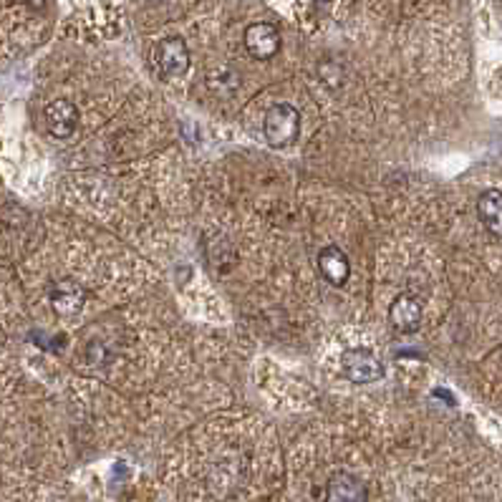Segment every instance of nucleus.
Segmentation results:
<instances>
[{"label": "nucleus", "instance_id": "11", "mask_svg": "<svg viewBox=\"0 0 502 502\" xmlns=\"http://www.w3.org/2000/svg\"><path fill=\"white\" fill-rule=\"evenodd\" d=\"M208 86H210L212 94L227 96L233 94L235 89L240 86V76H237V71L233 69L210 71V73H208Z\"/></svg>", "mask_w": 502, "mask_h": 502}, {"label": "nucleus", "instance_id": "8", "mask_svg": "<svg viewBox=\"0 0 502 502\" xmlns=\"http://www.w3.org/2000/svg\"><path fill=\"white\" fill-rule=\"evenodd\" d=\"M389 321L399 333H414L421 326V304L414 295L401 293L389 305Z\"/></svg>", "mask_w": 502, "mask_h": 502}, {"label": "nucleus", "instance_id": "10", "mask_svg": "<svg viewBox=\"0 0 502 502\" xmlns=\"http://www.w3.org/2000/svg\"><path fill=\"white\" fill-rule=\"evenodd\" d=\"M478 215L482 225L495 237L502 240V192L500 189H485L478 198Z\"/></svg>", "mask_w": 502, "mask_h": 502}, {"label": "nucleus", "instance_id": "7", "mask_svg": "<svg viewBox=\"0 0 502 502\" xmlns=\"http://www.w3.org/2000/svg\"><path fill=\"white\" fill-rule=\"evenodd\" d=\"M323 502H369V490L351 472H333L326 482Z\"/></svg>", "mask_w": 502, "mask_h": 502}, {"label": "nucleus", "instance_id": "3", "mask_svg": "<svg viewBox=\"0 0 502 502\" xmlns=\"http://www.w3.org/2000/svg\"><path fill=\"white\" fill-rule=\"evenodd\" d=\"M341 369L353 384H374L384 379V363L369 349H346L341 353Z\"/></svg>", "mask_w": 502, "mask_h": 502}, {"label": "nucleus", "instance_id": "9", "mask_svg": "<svg viewBox=\"0 0 502 502\" xmlns=\"http://www.w3.org/2000/svg\"><path fill=\"white\" fill-rule=\"evenodd\" d=\"M315 263H318L321 275H323L331 285H343V283L349 281V275H351L349 257L343 256V250H341V247L326 246L321 253H318Z\"/></svg>", "mask_w": 502, "mask_h": 502}, {"label": "nucleus", "instance_id": "13", "mask_svg": "<svg viewBox=\"0 0 502 502\" xmlns=\"http://www.w3.org/2000/svg\"><path fill=\"white\" fill-rule=\"evenodd\" d=\"M154 3H162V0H154Z\"/></svg>", "mask_w": 502, "mask_h": 502}, {"label": "nucleus", "instance_id": "2", "mask_svg": "<svg viewBox=\"0 0 502 502\" xmlns=\"http://www.w3.org/2000/svg\"><path fill=\"white\" fill-rule=\"evenodd\" d=\"M154 63L162 79H179L189 71V48L185 38L179 35H167L154 46Z\"/></svg>", "mask_w": 502, "mask_h": 502}, {"label": "nucleus", "instance_id": "1", "mask_svg": "<svg viewBox=\"0 0 502 502\" xmlns=\"http://www.w3.org/2000/svg\"><path fill=\"white\" fill-rule=\"evenodd\" d=\"M263 134L273 150H288L301 134V111L288 101L270 106L263 121Z\"/></svg>", "mask_w": 502, "mask_h": 502}, {"label": "nucleus", "instance_id": "5", "mask_svg": "<svg viewBox=\"0 0 502 502\" xmlns=\"http://www.w3.org/2000/svg\"><path fill=\"white\" fill-rule=\"evenodd\" d=\"M247 53L257 61H270L281 51V34L273 24H253L246 31Z\"/></svg>", "mask_w": 502, "mask_h": 502}, {"label": "nucleus", "instance_id": "12", "mask_svg": "<svg viewBox=\"0 0 502 502\" xmlns=\"http://www.w3.org/2000/svg\"><path fill=\"white\" fill-rule=\"evenodd\" d=\"M25 5H31V8H35V11H41L43 5H46V0H24Z\"/></svg>", "mask_w": 502, "mask_h": 502}, {"label": "nucleus", "instance_id": "4", "mask_svg": "<svg viewBox=\"0 0 502 502\" xmlns=\"http://www.w3.org/2000/svg\"><path fill=\"white\" fill-rule=\"evenodd\" d=\"M48 298H51V305L61 318H69V315L82 314L83 304H86V288L73 278H61L51 285Z\"/></svg>", "mask_w": 502, "mask_h": 502}, {"label": "nucleus", "instance_id": "6", "mask_svg": "<svg viewBox=\"0 0 502 502\" xmlns=\"http://www.w3.org/2000/svg\"><path fill=\"white\" fill-rule=\"evenodd\" d=\"M43 117H46L48 134L56 137V140H69L71 134L76 131V124H79V111L69 99H53L43 109Z\"/></svg>", "mask_w": 502, "mask_h": 502}]
</instances>
